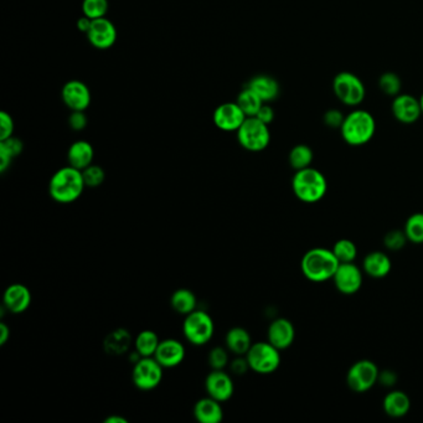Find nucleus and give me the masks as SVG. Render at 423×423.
Returning a JSON list of instances; mask_svg holds the SVG:
<instances>
[{"mask_svg":"<svg viewBox=\"0 0 423 423\" xmlns=\"http://www.w3.org/2000/svg\"><path fill=\"white\" fill-rule=\"evenodd\" d=\"M294 339H296V329L291 320L278 318L273 320L268 326L267 340L279 350H286L288 347H292Z\"/></svg>","mask_w":423,"mask_h":423,"instance_id":"nucleus-18","label":"nucleus"},{"mask_svg":"<svg viewBox=\"0 0 423 423\" xmlns=\"http://www.w3.org/2000/svg\"><path fill=\"white\" fill-rule=\"evenodd\" d=\"M246 118L247 116L237 102L221 104L214 112V123L223 132H237Z\"/></svg>","mask_w":423,"mask_h":423,"instance_id":"nucleus-15","label":"nucleus"},{"mask_svg":"<svg viewBox=\"0 0 423 423\" xmlns=\"http://www.w3.org/2000/svg\"><path fill=\"white\" fill-rule=\"evenodd\" d=\"M86 185L82 170L74 167L61 168L50 179V196L59 204H71L80 199Z\"/></svg>","mask_w":423,"mask_h":423,"instance_id":"nucleus-2","label":"nucleus"},{"mask_svg":"<svg viewBox=\"0 0 423 423\" xmlns=\"http://www.w3.org/2000/svg\"><path fill=\"white\" fill-rule=\"evenodd\" d=\"M380 370L376 363L368 359L354 363L347 374V384L350 390L356 394H363L371 390L379 381Z\"/></svg>","mask_w":423,"mask_h":423,"instance_id":"nucleus-9","label":"nucleus"},{"mask_svg":"<svg viewBox=\"0 0 423 423\" xmlns=\"http://www.w3.org/2000/svg\"><path fill=\"white\" fill-rule=\"evenodd\" d=\"M333 281L340 293L353 296L358 293L363 286V272L354 262L340 263L333 277Z\"/></svg>","mask_w":423,"mask_h":423,"instance_id":"nucleus-11","label":"nucleus"},{"mask_svg":"<svg viewBox=\"0 0 423 423\" xmlns=\"http://www.w3.org/2000/svg\"><path fill=\"white\" fill-rule=\"evenodd\" d=\"M406 242H408L406 233L401 230H392L390 233H386L385 239H384L386 249H389L390 251L401 250L405 247Z\"/></svg>","mask_w":423,"mask_h":423,"instance_id":"nucleus-37","label":"nucleus"},{"mask_svg":"<svg viewBox=\"0 0 423 423\" xmlns=\"http://www.w3.org/2000/svg\"><path fill=\"white\" fill-rule=\"evenodd\" d=\"M14 133V120L11 114L6 112H0V141H6L13 137Z\"/></svg>","mask_w":423,"mask_h":423,"instance_id":"nucleus-38","label":"nucleus"},{"mask_svg":"<svg viewBox=\"0 0 423 423\" xmlns=\"http://www.w3.org/2000/svg\"><path fill=\"white\" fill-rule=\"evenodd\" d=\"M333 252L337 257L340 263H347V262H354L358 257V249L356 244H354L352 240L342 239L338 240L335 244H333Z\"/></svg>","mask_w":423,"mask_h":423,"instance_id":"nucleus-32","label":"nucleus"},{"mask_svg":"<svg viewBox=\"0 0 423 423\" xmlns=\"http://www.w3.org/2000/svg\"><path fill=\"white\" fill-rule=\"evenodd\" d=\"M294 195L305 204H315L326 196L328 181L318 169L305 168L297 170L292 179Z\"/></svg>","mask_w":423,"mask_h":423,"instance_id":"nucleus-4","label":"nucleus"},{"mask_svg":"<svg viewBox=\"0 0 423 423\" xmlns=\"http://www.w3.org/2000/svg\"><path fill=\"white\" fill-rule=\"evenodd\" d=\"M249 370H251L250 365H249V361H247L246 355L236 356V358L233 359V361L230 363V371H231L233 375L242 376V375L246 374Z\"/></svg>","mask_w":423,"mask_h":423,"instance_id":"nucleus-40","label":"nucleus"},{"mask_svg":"<svg viewBox=\"0 0 423 423\" xmlns=\"http://www.w3.org/2000/svg\"><path fill=\"white\" fill-rule=\"evenodd\" d=\"M314 159V153L313 149L307 146V144H298L291 149L289 155H288V162L289 165L297 172L302 169L310 168Z\"/></svg>","mask_w":423,"mask_h":423,"instance_id":"nucleus-29","label":"nucleus"},{"mask_svg":"<svg viewBox=\"0 0 423 423\" xmlns=\"http://www.w3.org/2000/svg\"><path fill=\"white\" fill-rule=\"evenodd\" d=\"M344 118H345V116L339 109H328L323 116V122L329 128H339L340 130Z\"/></svg>","mask_w":423,"mask_h":423,"instance_id":"nucleus-39","label":"nucleus"},{"mask_svg":"<svg viewBox=\"0 0 423 423\" xmlns=\"http://www.w3.org/2000/svg\"><path fill=\"white\" fill-rule=\"evenodd\" d=\"M163 366L158 363L154 356L141 358L133 365V384L141 391L154 390L163 380Z\"/></svg>","mask_w":423,"mask_h":423,"instance_id":"nucleus-10","label":"nucleus"},{"mask_svg":"<svg viewBox=\"0 0 423 423\" xmlns=\"http://www.w3.org/2000/svg\"><path fill=\"white\" fill-rule=\"evenodd\" d=\"M237 139L241 147L246 151L262 152L268 147L271 141V133L268 125L261 122L256 117H247L244 125L237 130Z\"/></svg>","mask_w":423,"mask_h":423,"instance_id":"nucleus-8","label":"nucleus"},{"mask_svg":"<svg viewBox=\"0 0 423 423\" xmlns=\"http://www.w3.org/2000/svg\"><path fill=\"white\" fill-rule=\"evenodd\" d=\"M237 104H239L241 109L244 111V114L247 117H255L257 112L260 111L262 104H265L257 93L254 92L251 90L250 87H244V90L240 92L239 97H237Z\"/></svg>","mask_w":423,"mask_h":423,"instance_id":"nucleus-30","label":"nucleus"},{"mask_svg":"<svg viewBox=\"0 0 423 423\" xmlns=\"http://www.w3.org/2000/svg\"><path fill=\"white\" fill-rule=\"evenodd\" d=\"M403 231L408 242L423 244V212H416L407 219Z\"/></svg>","mask_w":423,"mask_h":423,"instance_id":"nucleus-31","label":"nucleus"},{"mask_svg":"<svg viewBox=\"0 0 423 423\" xmlns=\"http://www.w3.org/2000/svg\"><path fill=\"white\" fill-rule=\"evenodd\" d=\"M197 299L194 292L186 288L176 289L170 298V305L178 314L188 315L196 310Z\"/></svg>","mask_w":423,"mask_h":423,"instance_id":"nucleus-27","label":"nucleus"},{"mask_svg":"<svg viewBox=\"0 0 423 423\" xmlns=\"http://www.w3.org/2000/svg\"><path fill=\"white\" fill-rule=\"evenodd\" d=\"M154 358L164 369H173L184 361L185 347L176 339L160 340Z\"/></svg>","mask_w":423,"mask_h":423,"instance_id":"nucleus-19","label":"nucleus"},{"mask_svg":"<svg viewBox=\"0 0 423 423\" xmlns=\"http://www.w3.org/2000/svg\"><path fill=\"white\" fill-rule=\"evenodd\" d=\"M391 111L394 117L402 125L416 123L423 114L419 99L407 93H400L394 97Z\"/></svg>","mask_w":423,"mask_h":423,"instance_id":"nucleus-12","label":"nucleus"},{"mask_svg":"<svg viewBox=\"0 0 423 423\" xmlns=\"http://www.w3.org/2000/svg\"><path fill=\"white\" fill-rule=\"evenodd\" d=\"M134 349L141 358H151L154 356V354L157 352L158 347L160 344V339L158 337L155 331H143L137 335L134 339Z\"/></svg>","mask_w":423,"mask_h":423,"instance_id":"nucleus-28","label":"nucleus"},{"mask_svg":"<svg viewBox=\"0 0 423 423\" xmlns=\"http://www.w3.org/2000/svg\"><path fill=\"white\" fill-rule=\"evenodd\" d=\"M205 390L207 396L220 402L228 401L235 392L233 377L223 370H212L205 379Z\"/></svg>","mask_w":423,"mask_h":423,"instance_id":"nucleus-13","label":"nucleus"},{"mask_svg":"<svg viewBox=\"0 0 423 423\" xmlns=\"http://www.w3.org/2000/svg\"><path fill=\"white\" fill-rule=\"evenodd\" d=\"M228 347H212L209 353V365L212 370H223L230 365V356H228Z\"/></svg>","mask_w":423,"mask_h":423,"instance_id":"nucleus-36","label":"nucleus"},{"mask_svg":"<svg viewBox=\"0 0 423 423\" xmlns=\"http://www.w3.org/2000/svg\"><path fill=\"white\" fill-rule=\"evenodd\" d=\"M86 35L91 45L99 50L112 48L117 40L116 27H114L113 22L106 18H99V19L92 20L91 27Z\"/></svg>","mask_w":423,"mask_h":423,"instance_id":"nucleus-14","label":"nucleus"},{"mask_svg":"<svg viewBox=\"0 0 423 423\" xmlns=\"http://www.w3.org/2000/svg\"><path fill=\"white\" fill-rule=\"evenodd\" d=\"M215 333V324L212 317L204 310H196L185 315L183 334L191 345L202 347L212 340Z\"/></svg>","mask_w":423,"mask_h":423,"instance_id":"nucleus-5","label":"nucleus"},{"mask_svg":"<svg viewBox=\"0 0 423 423\" xmlns=\"http://www.w3.org/2000/svg\"><path fill=\"white\" fill-rule=\"evenodd\" d=\"M419 104H421V109H422V113H423V93H422V96H421V97H419Z\"/></svg>","mask_w":423,"mask_h":423,"instance_id":"nucleus-49","label":"nucleus"},{"mask_svg":"<svg viewBox=\"0 0 423 423\" xmlns=\"http://www.w3.org/2000/svg\"><path fill=\"white\" fill-rule=\"evenodd\" d=\"M132 345V337L130 333L125 329H116L111 331L106 337L104 342V352L109 355L118 356L130 352Z\"/></svg>","mask_w":423,"mask_h":423,"instance_id":"nucleus-26","label":"nucleus"},{"mask_svg":"<svg viewBox=\"0 0 423 423\" xmlns=\"http://www.w3.org/2000/svg\"><path fill=\"white\" fill-rule=\"evenodd\" d=\"M384 411L389 417H405L410 412L411 400L406 392L400 390L390 391L382 401Z\"/></svg>","mask_w":423,"mask_h":423,"instance_id":"nucleus-22","label":"nucleus"},{"mask_svg":"<svg viewBox=\"0 0 423 423\" xmlns=\"http://www.w3.org/2000/svg\"><path fill=\"white\" fill-rule=\"evenodd\" d=\"M194 417L200 423H220L223 419L221 402L212 397L200 398L194 406Z\"/></svg>","mask_w":423,"mask_h":423,"instance_id":"nucleus-20","label":"nucleus"},{"mask_svg":"<svg viewBox=\"0 0 423 423\" xmlns=\"http://www.w3.org/2000/svg\"><path fill=\"white\" fill-rule=\"evenodd\" d=\"M0 144L6 148V151L11 153L14 158L18 157L22 152V141L15 137H11L6 141H0Z\"/></svg>","mask_w":423,"mask_h":423,"instance_id":"nucleus-42","label":"nucleus"},{"mask_svg":"<svg viewBox=\"0 0 423 423\" xmlns=\"http://www.w3.org/2000/svg\"><path fill=\"white\" fill-rule=\"evenodd\" d=\"M363 270L368 276L371 278H385L389 276L391 270H392V262L389 256L385 252L381 251H374L365 256L363 262Z\"/></svg>","mask_w":423,"mask_h":423,"instance_id":"nucleus-21","label":"nucleus"},{"mask_svg":"<svg viewBox=\"0 0 423 423\" xmlns=\"http://www.w3.org/2000/svg\"><path fill=\"white\" fill-rule=\"evenodd\" d=\"M333 91L338 99L347 107H356L363 104L366 96V88L361 78L349 71H342L334 77Z\"/></svg>","mask_w":423,"mask_h":423,"instance_id":"nucleus-6","label":"nucleus"},{"mask_svg":"<svg viewBox=\"0 0 423 423\" xmlns=\"http://www.w3.org/2000/svg\"><path fill=\"white\" fill-rule=\"evenodd\" d=\"M281 350L277 349L271 342H254L246 358L250 365V369L257 374H273L281 365Z\"/></svg>","mask_w":423,"mask_h":423,"instance_id":"nucleus-7","label":"nucleus"},{"mask_svg":"<svg viewBox=\"0 0 423 423\" xmlns=\"http://www.w3.org/2000/svg\"><path fill=\"white\" fill-rule=\"evenodd\" d=\"M30 304H32V292L27 286L20 283H14L6 288L3 296V305L8 312H11L13 314H22L29 310Z\"/></svg>","mask_w":423,"mask_h":423,"instance_id":"nucleus-16","label":"nucleus"},{"mask_svg":"<svg viewBox=\"0 0 423 423\" xmlns=\"http://www.w3.org/2000/svg\"><path fill=\"white\" fill-rule=\"evenodd\" d=\"M14 157L0 144V173H6Z\"/></svg>","mask_w":423,"mask_h":423,"instance_id":"nucleus-44","label":"nucleus"},{"mask_svg":"<svg viewBox=\"0 0 423 423\" xmlns=\"http://www.w3.org/2000/svg\"><path fill=\"white\" fill-rule=\"evenodd\" d=\"M9 338H11V329L4 321H1L0 323V345L1 347L6 345V342L9 340Z\"/></svg>","mask_w":423,"mask_h":423,"instance_id":"nucleus-46","label":"nucleus"},{"mask_svg":"<svg viewBox=\"0 0 423 423\" xmlns=\"http://www.w3.org/2000/svg\"><path fill=\"white\" fill-rule=\"evenodd\" d=\"M95 151L93 147L86 141H77L71 144L67 152V160L71 167L83 170L90 167L93 162Z\"/></svg>","mask_w":423,"mask_h":423,"instance_id":"nucleus-24","label":"nucleus"},{"mask_svg":"<svg viewBox=\"0 0 423 423\" xmlns=\"http://www.w3.org/2000/svg\"><path fill=\"white\" fill-rule=\"evenodd\" d=\"M82 175H83L86 188H92V189L101 186L104 184V179H106L104 169L101 168L99 165H93V164H91L90 167H87L86 169H83Z\"/></svg>","mask_w":423,"mask_h":423,"instance_id":"nucleus-35","label":"nucleus"},{"mask_svg":"<svg viewBox=\"0 0 423 423\" xmlns=\"http://www.w3.org/2000/svg\"><path fill=\"white\" fill-rule=\"evenodd\" d=\"M252 344L254 342L251 339L250 333L244 328L235 326L226 333L225 345L228 347V352L236 356H241V355H246L249 353Z\"/></svg>","mask_w":423,"mask_h":423,"instance_id":"nucleus-23","label":"nucleus"},{"mask_svg":"<svg viewBox=\"0 0 423 423\" xmlns=\"http://www.w3.org/2000/svg\"><path fill=\"white\" fill-rule=\"evenodd\" d=\"M69 125L74 130H85L87 125V117L83 113V111H72L70 118H69Z\"/></svg>","mask_w":423,"mask_h":423,"instance_id":"nucleus-41","label":"nucleus"},{"mask_svg":"<svg viewBox=\"0 0 423 423\" xmlns=\"http://www.w3.org/2000/svg\"><path fill=\"white\" fill-rule=\"evenodd\" d=\"M339 265L340 262L333 250L314 247L304 254L300 261V270L310 282H326L333 279Z\"/></svg>","mask_w":423,"mask_h":423,"instance_id":"nucleus-1","label":"nucleus"},{"mask_svg":"<svg viewBox=\"0 0 423 423\" xmlns=\"http://www.w3.org/2000/svg\"><path fill=\"white\" fill-rule=\"evenodd\" d=\"M342 139L352 147L368 144L375 136L376 120L374 116L365 109H355L347 114L342 127Z\"/></svg>","mask_w":423,"mask_h":423,"instance_id":"nucleus-3","label":"nucleus"},{"mask_svg":"<svg viewBox=\"0 0 423 423\" xmlns=\"http://www.w3.org/2000/svg\"><path fill=\"white\" fill-rule=\"evenodd\" d=\"M247 87H250L251 90L254 92L258 95V97L265 102H272L275 101L278 95H279V85L278 82L271 76H267V75H260V76H256L249 81Z\"/></svg>","mask_w":423,"mask_h":423,"instance_id":"nucleus-25","label":"nucleus"},{"mask_svg":"<svg viewBox=\"0 0 423 423\" xmlns=\"http://www.w3.org/2000/svg\"><path fill=\"white\" fill-rule=\"evenodd\" d=\"M109 8V0H83L82 3L83 15L91 20L106 17Z\"/></svg>","mask_w":423,"mask_h":423,"instance_id":"nucleus-34","label":"nucleus"},{"mask_svg":"<svg viewBox=\"0 0 423 423\" xmlns=\"http://www.w3.org/2000/svg\"><path fill=\"white\" fill-rule=\"evenodd\" d=\"M396 380V374H395V373H392V371H390V370H385V371H382V373H380V375H379V381L382 382V385H395Z\"/></svg>","mask_w":423,"mask_h":423,"instance_id":"nucleus-45","label":"nucleus"},{"mask_svg":"<svg viewBox=\"0 0 423 423\" xmlns=\"http://www.w3.org/2000/svg\"><path fill=\"white\" fill-rule=\"evenodd\" d=\"M255 117L256 118H258L261 122H263V123L270 125L272 122H273V120H275V111H273L271 106L263 104Z\"/></svg>","mask_w":423,"mask_h":423,"instance_id":"nucleus-43","label":"nucleus"},{"mask_svg":"<svg viewBox=\"0 0 423 423\" xmlns=\"http://www.w3.org/2000/svg\"><path fill=\"white\" fill-rule=\"evenodd\" d=\"M91 24H92V20L90 19V18L83 17L80 18L78 20H77V29L81 32V33L87 34L88 33V30H90V27H91Z\"/></svg>","mask_w":423,"mask_h":423,"instance_id":"nucleus-47","label":"nucleus"},{"mask_svg":"<svg viewBox=\"0 0 423 423\" xmlns=\"http://www.w3.org/2000/svg\"><path fill=\"white\" fill-rule=\"evenodd\" d=\"M61 96L71 111H85L91 104L90 88L78 80L67 82L62 88Z\"/></svg>","mask_w":423,"mask_h":423,"instance_id":"nucleus-17","label":"nucleus"},{"mask_svg":"<svg viewBox=\"0 0 423 423\" xmlns=\"http://www.w3.org/2000/svg\"><path fill=\"white\" fill-rule=\"evenodd\" d=\"M104 423H128V419L122 416H109L104 419Z\"/></svg>","mask_w":423,"mask_h":423,"instance_id":"nucleus-48","label":"nucleus"},{"mask_svg":"<svg viewBox=\"0 0 423 423\" xmlns=\"http://www.w3.org/2000/svg\"><path fill=\"white\" fill-rule=\"evenodd\" d=\"M379 87L382 93L390 97H396L401 93L402 81L395 72H385L379 78Z\"/></svg>","mask_w":423,"mask_h":423,"instance_id":"nucleus-33","label":"nucleus"}]
</instances>
